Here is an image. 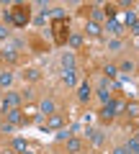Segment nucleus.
I'll list each match as a JSON object with an SVG mask.
<instances>
[{
    "label": "nucleus",
    "mask_w": 139,
    "mask_h": 154,
    "mask_svg": "<svg viewBox=\"0 0 139 154\" xmlns=\"http://www.w3.org/2000/svg\"><path fill=\"white\" fill-rule=\"evenodd\" d=\"M28 21H31V5L18 3V5L11 8V23H13L16 28H26Z\"/></svg>",
    "instance_id": "obj_1"
},
{
    "label": "nucleus",
    "mask_w": 139,
    "mask_h": 154,
    "mask_svg": "<svg viewBox=\"0 0 139 154\" xmlns=\"http://www.w3.org/2000/svg\"><path fill=\"white\" fill-rule=\"evenodd\" d=\"M49 31H52V36H54V41L57 44H67V38H70V18H59V21H52L49 23Z\"/></svg>",
    "instance_id": "obj_2"
},
{
    "label": "nucleus",
    "mask_w": 139,
    "mask_h": 154,
    "mask_svg": "<svg viewBox=\"0 0 139 154\" xmlns=\"http://www.w3.org/2000/svg\"><path fill=\"white\" fill-rule=\"evenodd\" d=\"M21 93H13V90H8L5 95H3V100H0V105H3V113L5 110H11V108H21Z\"/></svg>",
    "instance_id": "obj_3"
},
{
    "label": "nucleus",
    "mask_w": 139,
    "mask_h": 154,
    "mask_svg": "<svg viewBox=\"0 0 139 154\" xmlns=\"http://www.w3.org/2000/svg\"><path fill=\"white\" fill-rule=\"evenodd\" d=\"M65 123H67L65 113H59V110H57L54 116H49V121L44 123V131H59V128H65Z\"/></svg>",
    "instance_id": "obj_4"
},
{
    "label": "nucleus",
    "mask_w": 139,
    "mask_h": 154,
    "mask_svg": "<svg viewBox=\"0 0 139 154\" xmlns=\"http://www.w3.org/2000/svg\"><path fill=\"white\" fill-rule=\"evenodd\" d=\"M3 116H5L8 123H13V126H26V116H23L21 108H11V110H5Z\"/></svg>",
    "instance_id": "obj_5"
},
{
    "label": "nucleus",
    "mask_w": 139,
    "mask_h": 154,
    "mask_svg": "<svg viewBox=\"0 0 139 154\" xmlns=\"http://www.w3.org/2000/svg\"><path fill=\"white\" fill-rule=\"evenodd\" d=\"M39 113L41 116H54L57 113V103L52 98H41L39 100Z\"/></svg>",
    "instance_id": "obj_6"
},
{
    "label": "nucleus",
    "mask_w": 139,
    "mask_h": 154,
    "mask_svg": "<svg viewBox=\"0 0 139 154\" xmlns=\"http://www.w3.org/2000/svg\"><path fill=\"white\" fill-rule=\"evenodd\" d=\"M85 136H88V141L93 144V146H103V141H106V136H103V131H100V128H88V131H85Z\"/></svg>",
    "instance_id": "obj_7"
},
{
    "label": "nucleus",
    "mask_w": 139,
    "mask_h": 154,
    "mask_svg": "<svg viewBox=\"0 0 139 154\" xmlns=\"http://www.w3.org/2000/svg\"><path fill=\"white\" fill-rule=\"evenodd\" d=\"M65 149H67V154H83L85 144L80 141L77 136H72V139H67V141H65Z\"/></svg>",
    "instance_id": "obj_8"
},
{
    "label": "nucleus",
    "mask_w": 139,
    "mask_h": 154,
    "mask_svg": "<svg viewBox=\"0 0 139 154\" xmlns=\"http://www.w3.org/2000/svg\"><path fill=\"white\" fill-rule=\"evenodd\" d=\"M21 77L26 80V82H36V80L41 77V72L36 69V67H26V69H21Z\"/></svg>",
    "instance_id": "obj_9"
},
{
    "label": "nucleus",
    "mask_w": 139,
    "mask_h": 154,
    "mask_svg": "<svg viewBox=\"0 0 139 154\" xmlns=\"http://www.w3.org/2000/svg\"><path fill=\"white\" fill-rule=\"evenodd\" d=\"M67 44H70V49H83V44H85V38H83V33L72 31V33H70V38H67Z\"/></svg>",
    "instance_id": "obj_10"
},
{
    "label": "nucleus",
    "mask_w": 139,
    "mask_h": 154,
    "mask_svg": "<svg viewBox=\"0 0 139 154\" xmlns=\"http://www.w3.org/2000/svg\"><path fill=\"white\" fill-rule=\"evenodd\" d=\"M106 31L111 33L113 38H118V36H121V33H124V26H121V23L116 21V18H113V21H108V23H106Z\"/></svg>",
    "instance_id": "obj_11"
},
{
    "label": "nucleus",
    "mask_w": 139,
    "mask_h": 154,
    "mask_svg": "<svg viewBox=\"0 0 139 154\" xmlns=\"http://www.w3.org/2000/svg\"><path fill=\"white\" fill-rule=\"evenodd\" d=\"M62 82L65 85H77V69H62Z\"/></svg>",
    "instance_id": "obj_12"
},
{
    "label": "nucleus",
    "mask_w": 139,
    "mask_h": 154,
    "mask_svg": "<svg viewBox=\"0 0 139 154\" xmlns=\"http://www.w3.org/2000/svg\"><path fill=\"white\" fill-rule=\"evenodd\" d=\"M85 33H88V36H93V38H98L100 33H103V28H100V23L88 21V23H85Z\"/></svg>",
    "instance_id": "obj_13"
},
{
    "label": "nucleus",
    "mask_w": 139,
    "mask_h": 154,
    "mask_svg": "<svg viewBox=\"0 0 139 154\" xmlns=\"http://www.w3.org/2000/svg\"><path fill=\"white\" fill-rule=\"evenodd\" d=\"M13 80H16V75L11 69H0V88H11Z\"/></svg>",
    "instance_id": "obj_14"
},
{
    "label": "nucleus",
    "mask_w": 139,
    "mask_h": 154,
    "mask_svg": "<svg viewBox=\"0 0 139 154\" xmlns=\"http://www.w3.org/2000/svg\"><path fill=\"white\" fill-rule=\"evenodd\" d=\"M95 98H98V103L100 105H108V103H111V90H106V88H98V90H95Z\"/></svg>",
    "instance_id": "obj_15"
},
{
    "label": "nucleus",
    "mask_w": 139,
    "mask_h": 154,
    "mask_svg": "<svg viewBox=\"0 0 139 154\" xmlns=\"http://www.w3.org/2000/svg\"><path fill=\"white\" fill-rule=\"evenodd\" d=\"M77 100H80V103H88V100H90V82H83L77 88Z\"/></svg>",
    "instance_id": "obj_16"
},
{
    "label": "nucleus",
    "mask_w": 139,
    "mask_h": 154,
    "mask_svg": "<svg viewBox=\"0 0 139 154\" xmlns=\"http://www.w3.org/2000/svg\"><path fill=\"white\" fill-rule=\"evenodd\" d=\"M11 146H13V152H18V154L28 152V141H26V139H21V136H16V139H13V144H11Z\"/></svg>",
    "instance_id": "obj_17"
},
{
    "label": "nucleus",
    "mask_w": 139,
    "mask_h": 154,
    "mask_svg": "<svg viewBox=\"0 0 139 154\" xmlns=\"http://www.w3.org/2000/svg\"><path fill=\"white\" fill-rule=\"evenodd\" d=\"M62 69H75V54L72 51H65L62 54Z\"/></svg>",
    "instance_id": "obj_18"
},
{
    "label": "nucleus",
    "mask_w": 139,
    "mask_h": 154,
    "mask_svg": "<svg viewBox=\"0 0 139 154\" xmlns=\"http://www.w3.org/2000/svg\"><path fill=\"white\" fill-rule=\"evenodd\" d=\"M126 116L129 118H139V103L137 100H126Z\"/></svg>",
    "instance_id": "obj_19"
},
{
    "label": "nucleus",
    "mask_w": 139,
    "mask_h": 154,
    "mask_svg": "<svg viewBox=\"0 0 139 154\" xmlns=\"http://www.w3.org/2000/svg\"><path fill=\"white\" fill-rule=\"evenodd\" d=\"M134 69H137V64H134L131 59H124L121 64H118V75H121V72H124V75H131Z\"/></svg>",
    "instance_id": "obj_20"
},
{
    "label": "nucleus",
    "mask_w": 139,
    "mask_h": 154,
    "mask_svg": "<svg viewBox=\"0 0 139 154\" xmlns=\"http://www.w3.org/2000/svg\"><path fill=\"white\" fill-rule=\"evenodd\" d=\"M100 118H103V121H113V118H116V113H113V105H111V103L100 108Z\"/></svg>",
    "instance_id": "obj_21"
},
{
    "label": "nucleus",
    "mask_w": 139,
    "mask_h": 154,
    "mask_svg": "<svg viewBox=\"0 0 139 154\" xmlns=\"http://www.w3.org/2000/svg\"><path fill=\"white\" fill-rule=\"evenodd\" d=\"M124 149H126V154H139V139L131 136V139L126 141V146H124Z\"/></svg>",
    "instance_id": "obj_22"
},
{
    "label": "nucleus",
    "mask_w": 139,
    "mask_h": 154,
    "mask_svg": "<svg viewBox=\"0 0 139 154\" xmlns=\"http://www.w3.org/2000/svg\"><path fill=\"white\" fill-rule=\"evenodd\" d=\"M111 105H113V113H126V100H121V98H113L111 100Z\"/></svg>",
    "instance_id": "obj_23"
},
{
    "label": "nucleus",
    "mask_w": 139,
    "mask_h": 154,
    "mask_svg": "<svg viewBox=\"0 0 139 154\" xmlns=\"http://www.w3.org/2000/svg\"><path fill=\"white\" fill-rule=\"evenodd\" d=\"M103 77L116 80V77H118V67H116V64H106V67H103Z\"/></svg>",
    "instance_id": "obj_24"
},
{
    "label": "nucleus",
    "mask_w": 139,
    "mask_h": 154,
    "mask_svg": "<svg viewBox=\"0 0 139 154\" xmlns=\"http://www.w3.org/2000/svg\"><path fill=\"white\" fill-rule=\"evenodd\" d=\"M0 59H3V62H8V64H13V62L18 59V51H11V49H5V51H0Z\"/></svg>",
    "instance_id": "obj_25"
},
{
    "label": "nucleus",
    "mask_w": 139,
    "mask_h": 154,
    "mask_svg": "<svg viewBox=\"0 0 139 154\" xmlns=\"http://www.w3.org/2000/svg\"><path fill=\"white\" fill-rule=\"evenodd\" d=\"M121 49H124L121 38H111V41H108V51H121Z\"/></svg>",
    "instance_id": "obj_26"
},
{
    "label": "nucleus",
    "mask_w": 139,
    "mask_h": 154,
    "mask_svg": "<svg viewBox=\"0 0 139 154\" xmlns=\"http://www.w3.org/2000/svg\"><path fill=\"white\" fill-rule=\"evenodd\" d=\"M67 139H72V131L70 128H59L57 131V141H67Z\"/></svg>",
    "instance_id": "obj_27"
},
{
    "label": "nucleus",
    "mask_w": 139,
    "mask_h": 154,
    "mask_svg": "<svg viewBox=\"0 0 139 154\" xmlns=\"http://www.w3.org/2000/svg\"><path fill=\"white\" fill-rule=\"evenodd\" d=\"M21 100H26V103H31V100H33V90H31V88H26V90L21 93Z\"/></svg>",
    "instance_id": "obj_28"
},
{
    "label": "nucleus",
    "mask_w": 139,
    "mask_h": 154,
    "mask_svg": "<svg viewBox=\"0 0 139 154\" xmlns=\"http://www.w3.org/2000/svg\"><path fill=\"white\" fill-rule=\"evenodd\" d=\"M0 41H11V31H8V26H0Z\"/></svg>",
    "instance_id": "obj_29"
},
{
    "label": "nucleus",
    "mask_w": 139,
    "mask_h": 154,
    "mask_svg": "<svg viewBox=\"0 0 139 154\" xmlns=\"http://www.w3.org/2000/svg\"><path fill=\"white\" fill-rule=\"evenodd\" d=\"M0 131H3V134H13V131H16V126H13V123H3Z\"/></svg>",
    "instance_id": "obj_30"
},
{
    "label": "nucleus",
    "mask_w": 139,
    "mask_h": 154,
    "mask_svg": "<svg viewBox=\"0 0 139 154\" xmlns=\"http://www.w3.org/2000/svg\"><path fill=\"white\" fill-rule=\"evenodd\" d=\"M31 21L36 23V26H46V16H33Z\"/></svg>",
    "instance_id": "obj_31"
},
{
    "label": "nucleus",
    "mask_w": 139,
    "mask_h": 154,
    "mask_svg": "<svg viewBox=\"0 0 139 154\" xmlns=\"http://www.w3.org/2000/svg\"><path fill=\"white\" fill-rule=\"evenodd\" d=\"M131 33L139 38V21H137V23H131Z\"/></svg>",
    "instance_id": "obj_32"
},
{
    "label": "nucleus",
    "mask_w": 139,
    "mask_h": 154,
    "mask_svg": "<svg viewBox=\"0 0 139 154\" xmlns=\"http://www.w3.org/2000/svg\"><path fill=\"white\" fill-rule=\"evenodd\" d=\"M111 154H126V149H124V146H118V149H113Z\"/></svg>",
    "instance_id": "obj_33"
},
{
    "label": "nucleus",
    "mask_w": 139,
    "mask_h": 154,
    "mask_svg": "<svg viewBox=\"0 0 139 154\" xmlns=\"http://www.w3.org/2000/svg\"><path fill=\"white\" fill-rule=\"evenodd\" d=\"M3 95H5V93H3V88H0V100H3Z\"/></svg>",
    "instance_id": "obj_34"
},
{
    "label": "nucleus",
    "mask_w": 139,
    "mask_h": 154,
    "mask_svg": "<svg viewBox=\"0 0 139 154\" xmlns=\"http://www.w3.org/2000/svg\"><path fill=\"white\" fill-rule=\"evenodd\" d=\"M0 126H3V113H0Z\"/></svg>",
    "instance_id": "obj_35"
},
{
    "label": "nucleus",
    "mask_w": 139,
    "mask_h": 154,
    "mask_svg": "<svg viewBox=\"0 0 139 154\" xmlns=\"http://www.w3.org/2000/svg\"><path fill=\"white\" fill-rule=\"evenodd\" d=\"M23 154H33V152H31V149H28V152H23Z\"/></svg>",
    "instance_id": "obj_36"
},
{
    "label": "nucleus",
    "mask_w": 139,
    "mask_h": 154,
    "mask_svg": "<svg viewBox=\"0 0 139 154\" xmlns=\"http://www.w3.org/2000/svg\"><path fill=\"white\" fill-rule=\"evenodd\" d=\"M0 154H13V152H0Z\"/></svg>",
    "instance_id": "obj_37"
},
{
    "label": "nucleus",
    "mask_w": 139,
    "mask_h": 154,
    "mask_svg": "<svg viewBox=\"0 0 139 154\" xmlns=\"http://www.w3.org/2000/svg\"><path fill=\"white\" fill-rule=\"evenodd\" d=\"M137 49H139V38H137Z\"/></svg>",
    "instance_id": "obj_38"
},
{
    "label": "nucleus",
    "mask_w": 139,
    "mask_h": 154,
    "mask_svg": "<svg viewBox=\"0 0 139 154\" xmlns=\"http://www.w3.org/2000/svg\"><path fill=\"white\" fill-rule=\"evenodd\" d=\"M137 103H139V95H137Z\"/></svg>",
    "instance_id": "obj_39"
},
{
    "label": "nucleus",
    "mask_w": 139,
    "mask_h": 154,
    "mask_svg": "<svg viewBox=\"0 0 139 154\" xmlns=\"http://www.w3.org/2000/svg\"><path fill=\"white\" fill-rule=\"evenodd\" d=\"M137 139H139V134H137Z\"/></svg>",
    "instance_id": "obj_40"
}]
</instances>
